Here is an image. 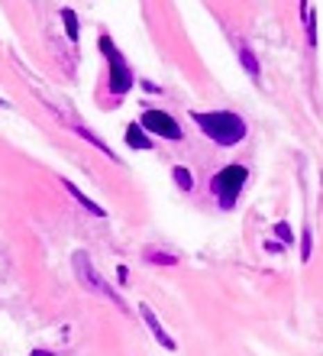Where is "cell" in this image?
<instances>
[{
    "mask_svg": "<svg viewBox=\"0 0 323 356\" xmlns=\"http://www.w3.org/2000/svg\"><path fill=\"white\" fill-rule=\"evenodd\" d=\"M97 49H101L103 62H107V91H110L117 101H123V97L133 91V85H136V72L129 68V58L123 56L120 46H117L107 33H101Z\"/></svg>",
    "mask_w": 323,
    "mask_h": 356,
    "instance_id": "obj_2",
    "label": "cell"
},
{
    "mask_svg": "<svg viewBox=\"0 0 323 356\" xmlns=\"http://www.w3.org/2000/svg\"><path fill=\"white\" fill-rule=\"evenodd\" d=\"M62 26L65 33H68V42H81V19H78V13L74 10H62Z\"/></svg>",
    "mask_w": 323,
    "mask_h": 356,
    "instance_id": "obj_13",
    "label": "cell"
},
{
    "mask_svg": "<svg viewBox=\"0 0 323 356\" xmlns=\"http://www.w3.org/2000/svg\"><path fill=\"white\" fill-rule=\"evenodd\" d=\"M172 181H175V188L181 195H191L194 191V175L188 165H175V169H172Z\"/></svg>",
    "mask_w": 323,
    "mask_h": 356,
    "instance_id": "obj_14",
    "label": "cell"
},
{
    "mask_svg": "<svg viewBox=\"0 0 323 356\" xmlns=\"http://www.w3.org/2000/svg\"><path fill=\"white\" fill-rule=\"evenodd\" d=\"M142 263H146V266H158V269H175L178 256L168 253V250H158V246H146V250H142Z\"/></svg>",
    "mask_w": 323,
    "mask_h": 356,
    "instance_id": "obj_10",
    "label": "cell"
},
{
    "mask_svg": "<svg viewBox=\"0 0 323 356\" xmlns=\"http://www.w3.org/2000/svg\"><path fill=\"white\" fill-rule=\"evenodd\" d=\"M268 250V253H285V246L278 243V240H265V243H262Z\"/></svg>",
    "mask_w": 323,
    "mask_h": 356,
    "instance_id": "obj_17",
    "label": "cell"
},
{
    "mask_svg": "<svg viewBox=\"0 0 323 356\" xmlns=\"http://www.w3.org/2000/svg\"><path fill=\"white\" fill-rule=\"evenodd\" d=\"M139 314H142V321H146L149 334H152V337H156L158 343H162V347H165V350H178L175 337H172V334H168V330L162 327V321H158V314H156V311H152V308H149L146 301H142V305H139Z\"/></svg>",
    "mask_w": 323,
    "mask_h": 356,
    "instance_id": "obj_6",
    "label": "cell"
},
{
    "mask_svg": "<svg viewBox=\"0 0 323 356\" xmlns=\"http://www.w3.org/2000/svg\"><path fill=\"white\" fill-rule=\"evenodd\" d=\"M275 234H278V243H281V246L295 243V234H291V227H288L285 220H281V224H275Z\"/></svg>",
    "mask_w": 323,
    "mask_h": 356,
    "instance_id": "obj_16",
    "label": "cell"
},
{
    "mask_svg": "<svg viewBox=\"0 0 323 356\" xmlns=\"http://www.w3.org/2000/svg\"><path fill=\"white\" fill-rule=\"evenodd\" d=\"M246 181H249V165L230 162V165L213 172L207 188H210V195L220 211H233V207L240 204V195H242V188H246Z\"/></svg>",
    "mask_w": 323,
    "mask_h": 356,
    "instance_id": "obj_3",
    "label": "cell"
},
{
    "mask_svg": "<svg viewBox=\"0 0 323 356\" xmlns=\"http://www.w3.org/2000/svg\"><path fill=\"white\" fill-rule=\"evenodd\" d=\"M29 356H56V353H52V350H33Z\"/></svg>",
    "mask_w": 323,
    "mask_h": 356,
    "instance_id": "obj_19",
    "label": "cell"
},
{
    "mask_svg": "<svg viewBox=\"0 0 323 356\" xmlns=\"http://www.w3.org/2000/svg\"><path fill=\"white\" fill-rule=\"evenodd\" d=\"M297 13H301V23H304L307 46L314 49L317 46V17H314V7H310V3H301V7H297Z\"/></svg>",
    "mask_w": 323,
    "mask_h": 356,
    "instance_id": "obj_12",
    "label": "cell"
},
{
    "mask_svg": "<svg viewBox=\"0 0 323 356\" xmlns=\"http://www.w3.org/2000/svg\"><path fill=\"white\" fill-rule=\"evenodd\" d=\"M139 127L152 136V140H168V143H181L185 140V127L172 111L162 107H146L139 113Z\"/></svg>",
    "mask_w": 323,
    "mask_h": 356,
    "instance_id": "obj_4",
    "label": "cell"
},
{
    "mask_svg": "<svg viewBox=\"0 0 323 356\" xmlns=\"http://www.w3.org/2000/svg\"><path fill=\"white\" fill-rule=\"evenodd\" d=\"M0 107H10V104H7V101H3V97H0Z\"/></svg>",
    "mask_w": 323,
    "mask_h": 356,
    "instance_id": "obj_20",
    "label": "cell"
},
{
    "mask_svg": "<svg viewBox=\"0 0 323 356\" xmlns=\"http://www.w3.org/2000/svg\"><path fill=\"white\" fill-rule=\"evenodd\" d=\"M194 127L220 149H236L240 143H246L249 136V123L246 117L236 111H226V107H217V111H191Z\"/></svg>",
    "mask_w": 323,
    "mask_h": 356,
    "instance_id": "obj_1",
    "label": "cell"
},
{
    "mask_svg": "<svg viewBox=\"0 0 323 356\" xmlns=\"http://www.w3.org/2000/svg\"><path fill=\"white\" fill-rule=\"evenodd\" d=\"M117 282H120V285H126V282H129V269H126V266H117Z\"/></svg>",
    "mask_w": 323,
    "mask_h": 356,
    "instance_id": "obj_18",
    "label": "cell"
},
{
    "mask_svg": "<svg viewBox=\"0 0 323 356\" xmlns=\"http://www.w3.org/2000/svg\"><path fill=\"white\" fill-rule=\"evenodd\" d=\"M123 143H126L129 149H152V143H156V140H152V136L139 127V120H133L126 127V133H123Z\"/></svg>",
    "mask_w": 323,
    "mask_h": 356,
    "instance_id": "obj_11",
    "label": "cell"
},
{
    "mask_svg": "<svg viewBox=\"0 0 323 356\" xmlns=\"http://www.w3.org/2000/svg\"><path fill=\"white\" fill-rule=\"evenodd\" d=\"M74 272H78V279H81V285L88 291H94V295H101V298H107V301H113V305H120V308H123V298L110 289V285H107V282H103V275L97 272V266L88 259V253H84V250H78V253H74Z\"/></svg>",
    "mask_w": 323,
    "mask_h": 356,
    "instance_id": "obj_5",
    "label": "cell"
},
{
    "mask_svg": "<svg viewBox=\"0 0 323 356\" xmlns=\"http://www.w3.org/2000/svg\"><path fill=\"white\" fill-rule=\"evenodd\" d=\"M62 188H65V191H68V195L74 197V201H78V204L84 207V211H88V214H94V217H107V211H103V207L97 204L94 197H88V195H84V191H81V188H78V185H74L72 178H62Z\"/></svg>",
    "mask_w": 323,
    "mask_h": 356,
    "instance_id": "obj_8",
    "label": "cell"
},
{
    "mask_svg": "<svg viewBox=\"0 0 323 356\" xmlns=\"http://www.w3.org/2000/svg\"><path fill=\"white\" fill-rule=\"evenodd\" d=\"M72 130L78 133V136H81L84 143H91V146H94V149H97V152H103V156H107V159H110V162H120V156H117V152H113L110 146H107V140H103V136H97V133H94V130H88L84 123H72Z\"/></svg>",
    "mask_w": 323,
    "mask_h": 356,
    "instance_id": "obj_9",
    "label": "cell"
},
{
    "mask_svg": "<svg viewBox=\"0 0 323 356\" xmlns=\"http://www.w3.org/2000/svg\"><path fill=\"white\" fill-rule=\"evenodd\" d=\"M236 56H240V65H242V72L252 78V81H258L262 78V62H258V56H256V49L249 46V42H236Z\"/></svg>",
    "mask_w": 323,
    "mask_h": 356,
    "instance_id": "obj_7",
    "label": "cell"
},
{
    "mask_svg": "<svg viewBox=\"0 0 323 356\" xmlns=\"http://www.w3.org/2000/svg\"><path fill=\"white\" fill-rule=\"evenodd\" d=\"M310 253H314V234H310V227H304V234H301V259H310Z\"/></svg>",
    "mask_w": 323,
    "mask_h": 356,
    "instance_id": "obj_15",
    "label": "cell"
}]
</instances>
